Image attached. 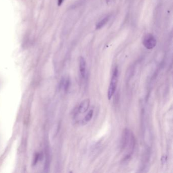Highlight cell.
Instances as JSON below:
<instances>
[{
  "mask_svg": "<svg viewBox=\"0 0 173 173\" xmlns=\"http://www.w3.org/2000/svg\"><path fill=\"white\" fill-rule=\"evenodd\" d=\"M136 145V139L133 132L128 129H125L123 131L121 139V148L127 149V154L125 159H128L133 154Z\"/></svg>",
  "mask_w": 173,
  "mask_h": 173,
  "instance_id": "1",
  "label": "cell"
},
{
  "mask_svg": "<svg viewBox=\"0 0 173 173\" xmlns=\"http://www.w3.org/2000/svg\"><path fill=\"white\" fill-rule=\"evenodd\" d=\"M118 70L117 67H115L114 70L113 71V75L111 78V81L109 85V89L108 91V99L110 100L112 97L115 93L116 89L117 83L118 80Z\"/></svg>",
  "mask_w": 173,
  "mask_h": 173,
  "instance_id": "2",
  "label": "cell"
},
{
  "mask_svg": "<svg viewBox=\"0 0 173 173\" xmlns=\"http://www.w3.org/2000/svg\"><path fill=\"white\" fill-rule=\"evenodd\" d=\"M143 45L148 49L154 48L156 44V40L154 36L150 34L146 35L143 40Z\"/></svg>",
  "mask_w": 173,
  "mask_h": 173,
  "instance_id": "3",
  "label": "cell"
},
{
  "mask_svg": "<svg viewBox=\"0 0 173 173\" xmlns=\"http://www.w3.org/2000/svg\"><path fill=\"white\" fill-rule=\"evenodd\" d=\"M90 105V100L85 99L81 102L79 106L78 110L80 113H85L89 109Z\"/></svg>",
  "mask_w": 173,
  "mask_h": 173,
  "instance_id": "4",
  "label": "cell"
},
{
  "mask_svg": "<svg viewBox=\"0 0 173 173\" xmlns=\"http://www.w3.org/2000/svg\"><path fill=\"white\" fill-rule=\"evenodd\" d=\"M79 70L82 77L85 78L86 75V62L83 57H80L79 60Z\"/></svg>",
  "mask_w": 173,
  "mask_h": 173,
  "instance_id": "5",
  "label": "cell"
},
{
  "mask_svg": "<svg viewBox=\"0 0 173 173\" xmlns=\"http://www.w3.org/2000/svg\"><path fill=\"white\" fill-rule=\"evenodd\" d=\"M110 18V16H107L105 18H103V19H102L100 21H99L96 25V27H95L96 29L99 30L102 28L103 26H105V25L107 24V22L109 21Z\"/></svg>",
  "mask_w": 173,
  "mask_h": 173,
  "instance_id": "6",
  "label": "cell"
},
{
  "mask_svg": "<svg viewBox=\"0 0 173 173\" xmlns=\"http://www.w3.org/2000/svg\"><path fill=\"white\" fill-rule=\"evenodd\" d=\"M93 110H91L90 111H89V113L87 114L84 118V121L85 122H89L91 120L92 117L93 116Z\"/></svg>",
  "mask_w": 173,
  "mask_h": 173,
  "instance_id": "7",
  "label": "cell"
},
{
  "mask_svg": "<svg viewBox=\"0 0 173 173\" xmlns=\"http://www.w3.org/2000/svg\"><path fill=\"white\" fill-rule=\"evenodd\" d=\"M62 84H62L63 85V86H64V91H66L68 90L69 87L70 86V80L69 79H66V80L63 81Z\"/></svg>",
  "mask_w": 173,
  "mask_h": 173,
  "instance_id": "8",
  "label": "cell"
},
{
  "mask_svg": "<svg viewBox=\"0 0 173 173\" xmlns=\"http://www.w3.org/2000/svg\"><path fill=\"white\" fill-rule=\"evenodd\" d=\"M39 158H40V154H39V153H36V154H35V155L34 159V161H33V165H36L38 161Z\"/></svg>",
  "mask_w": 173,
  "mask_h": 173,
  "instance_id": "9",
  "label": "cell"
},
{
  "mask_svg": "<svg viewBox=\"0 0 173 173\" xmlns=\"http://www.w3.org/2000/svg\"><path fill=\"white\" fill-rule=\"evenodd\" d=\"M106 1L107 5H110L112 3V2H113V0H106Z\"/></svg>",
  "mask_w": 173,
  "mask_h": 173,
  "instance_id": "10",
  "label": "cell"
},
{
  "mask_svg": "<svg viewBox=\"0 0 173 173\" xmlns=\"http://www.w3.org/2000/svg\"><path fill=\"white\" fill-rule=\"evenodd\" d=\"M64 1V0H58V6H60L62 4V2Z\"/></svg>",
  "mask_w": 173,
  "mask_h": 173,
  "instance_id": "11",
  "label": "cell"
}]
</instances>
